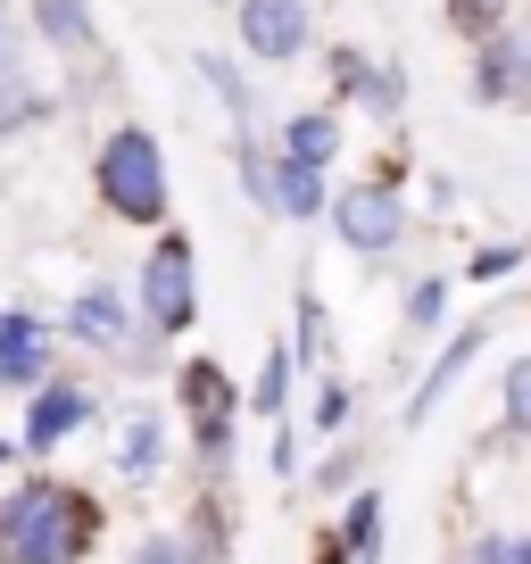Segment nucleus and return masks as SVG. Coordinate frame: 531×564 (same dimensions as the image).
<instances>
[{
  "label": "nucleus",
  "instance_id": "423d86ee",
  "mask_svg": "<svg viewBox=\"0 0 531 564\" xmlns=\"http://www.w3.org/2000/svg\"><path fill=\"white\" fill-rule=\"evenodd\" d=\"M241 51L283 67V58L307 51V9L300 0H241Z\"/></svg>",
  "mask_w": 531,
  "mask_h": 564
},
{
  "label": "nucleus",
  "instance_id": "a878e982",
  "mask_svg": "<svg viewBox=\"0 0 531 564\" xmlns=\"http://www.w3.org/2000/svg\"><path fill=\"white\" fill-rule=\"evenodd\" d=\"M0 84H18V18H9V0H0Z\"/></svg>",
  "mask_w": 531,
  "mask_h": 564
},
{
  "label": "nucleus",
  "instance_id": "9b49d317",
  "mask_svg": "<svg viewBox=\"0 0 531 564\" xmlns=\"http://www.w3.org/2000/svg\"><path fill=\"white\" fill-rule=\"evenodd\" d=\"M474 91H481V100H490V108H507L514 100V91H523V42H514V25H498V34H481L474 42Z\"/></svg>",
  "mask_w": 531,
  "mask_h": 564
},
{
  "label": "nucleus",
  "instance_id": "5701e85b",
  "mask_svg": "<svg viewBox=\"0 0 531 564\" xmlns=\"http://www.w3.org/2000/svg\"><path fill=\"white\" fill-rule=\"evenodd\" d=\"M514 265H523V249L498 241V249H481V258H465V282H507Z\"/></svg>",
  "mask_w": 531,
  "mask_h": 564
},
{
  "label": "nucleus",
  "instance_id": "cd10ccee",
  "mask_svg": "<svg viewBox=\"0 0 531 564\" xmlns=\"http://www.w3.org/2000/svg\"><path fill=\"white\" fill-rule=\"evenodd\" d=\"M9 465H18V441H0V474H9Z\"/></svg>",
  "mask_w": 531,
  "mask_h": 564
},
{
  "label": "nucleus",
  "instance_id": "6e6552de",
  "mask_svg": "<svg viewBox=\"0 0 531 564\" xmlns=\"http://www.w3.org/2000/svg\"><path fill=\"white\" fill-rule=\"evenodd\" d=\"M91 423V390L84 382H42V399H34V415H25V457H51L67 432H84Z\"/></svg>",
  "mask_w": 531,
  "mask_h": 564
},
{
  "label": "nucleus",
  "instance_id": "0eeeda50",
  "mask_svg": "<svg viewBox=\"0 0 531 564\" xmlns=\"http://www.w3.org/2000/svg\"><path fill=\"white\" fill-rule=\"evenodd\" d=\"M51 324L25 316V307H0V390H25V382H51Z\"/></svg>",
  "mask_w": 531,
  "mask_h": 564
},
{
  "label": "nucleus",
  "instance_id": "20e7f679",
  "mask_svg": "<svg viewBox=\"0 0 531 564\" xmlns=\"http://www.w3.org/2000/svg\"><path fill=\"white\" fill-rule=\"evenodd\" d=\"M142 307H150V324L159 333H192V316H199V274H192V241L183 232H159V249L142 258Z\"/></svg>",
  "mask_w": 531,
  "mask_h": 564
},
{
  "label": "nucleus",
  "instance_id": "ddd939ff",
  "mask_svg": "<svg viewBox=\"0 0 531 564\" xmlns=\"http://www.w3.org/2000/svg\"><path fill=\"white\" fill-rule=\"evenodd\" d=\"M266 208L291 216V225L324 216V175L316 166H291V159H266Z\"/></svg>",
  "mask_w": 531,
  "mask_h": 564
},
{
  "label": "nucleus",
  "instance_id": "4468645a",
  "mask_svg": "<svg viewBox=\"0 0 531 564\" xmlns=\"http://www.w3.org/2000/svg\"><path fill=\"white\" fill-rule=\"evenodd\" d=\"M283 159H291V166H316V175H324V166L340 159V117H333V108L291 117V124H283Z\"/></svg>",
  "mask_w": 531,
  "mask_h": 564
},
{
  "label": "nucleus",
  "instance_id": "f8f14e48",
  "mask_svg": "<svg viewBox=\"0 0 531 564\" xmlns=\"http://www.w3.org/2000/svg\"><path fill=\"white\" fill-rule=\"evenodd\" d=\"M481 340H490V324H465V333H457V340H448V349H441V366H432V373H424V382H415V399H408V423H424V415H432V406H441V399H448V390H457V382H465V366H474V357H481Z\"/></svg>",
  "mask_w": 531,
  "mask_h": 564
},
{
  "label": "nucleus",
  "instance_id": "f257e3e1",
  "mask_svg": "<svg viewBox=\"0 0 531 564\" xmlns=\"http://www.w3.org/2000/svg\"><path fill=\"white\" fill-rule=\"evenodd\" d=\"M100 547V507L67 481L34 474L0 498V564H75Z\"/></svg>",
  "mask_w": 531,
  "mask_h": 564
},
{
  "label": "nucleus",
  "instance_id": "6ab92c4d",
  "mask_svg": "<svg viewBox=\"0 0 531 564\" xmlns=\"http://www.w3.org/2000/svg\"><path fill=\"white\" fill-rule=\"evenodd\" d=\"M507 9H514V0H448V25H457L465 42H481V34L507 25Z\"/></svg>",
  "mask_w": 531,
  "mask_h": 564
},
{
  "label": "nucleus",
  "instance_id": "412c9836",
  "mask_svg": "<svg viewBox=\"0 0 531 564\" xmlns=\"http://www.w3.org/2000/svg\"><path fill=\"white\" fill-rule=\"evenodd\" d=\"M441 307H448V282H441V274L408 291V324H415V333H432V324H441Z\"/></svg>",
  "mask_w": 531,
  "mask_h": 564
},
{
  "label": "nucleus",
  "instance_id": "39448f33",
  "mask_svg": "<svg viewBox=\"0 0 531 564\" xmlns=\"http://www.w3.org/2000/svg\"><path fill=\"white\" fill-rule=\"evenodd\" d=\"M333 232L357 258H390V249L408 241V199L390 192V183H357L349 199H333Z\"/></svg>",
  "mask_w": 531,
  "mask_h": 564
},
{
  "label": "nucleus",
  "instance_id": "bb28decb",
  "mask_svg": "<svg viewBox=\"0 0 531 564\" xmlns=\"http://www.w3.org/2000/svg\"><path fill=\"white\" fill-rule=\"evenodd\" d=\"M316 564H349V547L333 540V531H324V547H316Z\"/></svg>",
  "mask_w": 531,
  "mask_h": 564
},
{
  "label": "nucleus",
  "instance_id": "dca6fc26",
  "mask_svg": "<svg viewBox=\"0 0 531 564\" xmlns=\"http://www.w3.org/2000/svg\"><path fill=\"white\" fill-rule=\"evenodd\" d=\"M34 25L51 51H91V9L84 0H34Z\"/></svg>",
  "mask_w": 531,
  "mask_h": 564
},
{
  "label": "nucleus",
  "instance_id": "7ed1b4c3",
  "mask_svg": "<svg viewBox=\"0 0 531 564\" xmlns=\"http://www.w3.org/2000/svg\"><path fill=\"white\" fill-rule=\"evenodd\" d=\"M175 399H183V415H192L199 465L225 474L232 465V382H225V366H216V357H192V366L175 373Z\"/></svg>",
  "mask_w": 531,
  "mask_h": 564
},
{
  "label": "nucleus",
  "instance_id": "a211bd4d",
  "mask_svg": "<svg viewBox=\"0 0 531 564\" xmlns=\"http://www.w3.org/2000/svg\"><path fill=\"white\" fill-rule=\"evenodd\" d=\"M283 399H291V349H266V373H258V390H249V406H258L266 423H283Z\"/></svg>",
  "mask_w": 531,
  "mask_h": 564
},
{
  "label": "nucleus",
  "instance_id": "f3484780",
  "mask_svg": "<svg viewBox=\"0 0 531 564\" xmlns=\"http://www.w3.org/2000/svg\"><path fill=\"white\" fill-rule=\"evenodd\" d=\"M117 457H124V474H133V481H150V474L166 465V423H159V415H133V423H124V448H117Z\"/></svg>",
  "mask_w": 531,
  "mask_h": 564
},
{
  "label": "nucleus",
  "instance_id": "1a4fd4ad",
  "mask_svg": "<svg viewBox=\"0 0 531 564\" xmlns=\"http://www.w3.org/2000/svg\"><path fill=\"white\" fill-rule=\"evenodd\" d=\"M67 340H84V349H124V300H117V282H84L67 307Z\"/></svg>",
  "mask_w": 531,
  "mask_h": 564
},
{
  "label": "nucleus",
  "instance_id": "f03ea898",
  "mask_svg": "<svg viewBox=\"0 0 531 564\" xmlns=\"http://www.w3.org/2000/svg\"><path fill=\"white\" fill-rule=\"evenodd\" d=\"M91 183H100V208L108 216H124V225H166V150H159V133L117 124V133L100 141Z\"/></svg>",
  "mask_w": 531,
  "mask_h": 564
},
{
  "label": "nucleus",
  "instance_id": "393cba45",
  "mask_svg": "<svg viewBox=\"0 0 531 564\" xmlns=\"http://www.w3.org/2000/svg\"><path fill=\"white\" fill-rule=\"evenodd\" d=\"M507 423H514V432L531 423V366H523V357L507 366Z\"/></svg>",
  "mask_w": 531,
  "mask_h": 564
},
{
  "label": "nucleus",
  "instance_id": "2eb2a0df",
  "mask_svg": "<svg viewBox=\"0 0 531 564\" xmlns=\"http://www.w3.org/2000/svg\"><path fill=\"white\" fill-rule=\"evenodd\" d=\"M340 547H349V564H373L382 556V498L373 490H357L349 498V514H340V531H333Z\"/></svg>",
  "mask_w": 531,
  "mask_h": 564
},
{
  "label": "nucleus",
  "instance_id": "aec40b11",
  "mask_svg": "<svg viewBox=\"0 0 531 564\" xmlns=\"http://www.w3.org/2000/svg\"><path fill=\"white\" fill-rule=\"evenodd\" d=\"M199 75H208V84L225 91V108H232V117H249V75L232 67V58H199Z\"/></svg>",
  "mask_w": 531,
  "mask_h": 564
},
{
  "label": "nucleus",
  "instance_id": "4be33fe9",
  "mask_svg": "<svg viewBox=\"0 0 531 564\" xmlns=\"http://www.w3.org/2000/svg\"><path fill=\"white\" fill-rule=\"evenodd\" d=\"M349 415H357V406H349V382H324V390H316V432L333 441V432H349Z\"/></svg>",
  "mask_w": 531,
  "mask_h": 564
},
{
  "label": "nucleus",
  "instance_id": "b1692460",
  "mask_svg": "<svg viewBox=\"0 0 531 564\" xmlns=\"http://www.w3.org/2000/svg\"><path fill=\"white\" fill-rule=\"evenodd\" d=\"M124 564H199V547H192V540H175V531H159V540H142Z\"/></svg>",
  "mask_w": 531,
  "mask_h": 564
},
{
  "label": "nucleus",
  "instance_id": "9d476101",
  "mask_svg": "<svg viewBox=\"0 0 531 564\" xmlns=\"http://www.w3.org/2000/svg\"><path fill=\"white\" fill-rule=\"evenodd\" d=\"M333 91L340 100H366L373 117H399V100H408V84L390 67H373L366 51H333Z\"/></svg>",
  "mask_w": 531,
  "mask_h": 564
}]
</instances>
